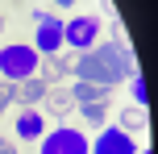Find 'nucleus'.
Wrapping results in <instances>:
<instances>
[{"label": "nucleus", "mask_w": 158, "mask_h": 154, "mask_svg": "<svg viewBox=\"0 0 158 154\" xmlns=\"http://www.w3.org/2000/svg\"><path fill=\"white\" fill-rule=\"evenodd\" d=\"M96 42H100V17H75V21H63V46L92 50Z\"/></svg>", "instance_id": "obj_3"}, {"label": "nucleus", "mask_w": 158, "mask_h": 154, "mask_svg": "<svg viewBox=\"0 0 158 154\" xmlns=\"http://www.w3.org/2000/svg\"><path fill=\"white\" fill-rule=\"evenodd\" d=\"M42 154H87V138L79 129H50L42 133Z\"/></svg>", "instance_id": "obj_5"}, {"label": "nucleus", "mask_w": 158, "mask_h": 154, "mask_svg": "<svg viewBox=\"0 0 158 154\" xmlns=\"http://www.w3.org/2000/svg\"><path fill=\"white\" fill-rule=\"evenodd\" d=\"M33 21H38V33H33V50L38 54H58L63 50V21L58 17H50V13H33Z\"/></svg>", "instance_id": "obj_4"}, {"label": "nucleus", "mask_w": 158, "mask_h": 154, "mask_svg": "<svg viewBox=\"0 0 158 154\" xmlns=\"http://www.w3.org/2000/svg\"><path fill=\"white\" fill-rule=\"evenodd\" d=\"M67 75H75L79 83H104V88H117L121 79H133L137 63L125 46H112V42H96L87 54L67 58Z\"/></svg>", "instance_id": "obj_1"}, {"label": "nucleus", "mask_w": 158, "mask_h": 154, "mask_svg": "<svg viewBox=\"0 0 158 154\" xmlns=\"http://www.w3.org/2000/svg\"><path fill=\"white\" fill-rule=\"evenodd\" d=\"M17 133H21V138H42V133H46V117H42L38 108H21V117H17Z\"/></svg>", "instance_id": "obj_9"}, {"label": "nucleus", "mask_w": 158, "mask_h": 154, "mask_svg": "<svg viewBox=\"0 0 158 154\" xmlns=\"http://www.w3.org/2000/svg\"><path fill=\"white\" fill-rule=\"evenodd\" d=\"M63 75H67V58L63 54H42L38 58V79L46 83V88H58Z\"/></svg>", "instance_id": "obj_8"}, {"label": "nucleus", "mask_w": 158, "mask_h": 154, "mask_svg": "<svg viewBox=\"0 0 158 154\" xmlns=\"http://www.w3.org/2000/svg\"><path fill=\"white\" fill-rule=\"evenodd\" d=\"M137 154H150V150H137Z\"/></svg>", "instance_id": "obj_18"}, {"label": "nucleus", "mask_w": 158, "mask_h": 154, "mask_svg": "<svg viewBox=\"0 0 158 154\" xmlns=\"http://www.w3.org/2000/svg\"><path fill=\"white\" fill-rule=\"evenodd\" d=\"M117 121H121V129H125V133H137V129H146V125H150V117H146V108H142V104H129L125 113L117 117Z\"/></svg>", "instance_id": "obj_12"}, {"label": "nucleus", "mask_w": 158, "mask_h": 154, "mask_svg": "<svg viewBox=\"0 0 158 154\" xmlns=\"http://www.w3.org/2000/svg\"><path fill=\"white\" fill-rule=\"evenodd\" d=\"M0 154H17V150H13V142H4V138H0Z\"/></svg>", "instance_id": "obj_16"}, {"label": "nucleus", "mask_w": 158, "mask_h": 154, "mask_svg": "<svg viewBox=\"0 0 158 154\" xmlns=\"http://www.w3.org/2000/svg\"><path fill=\"white\" fill-rule=\"evenodd\" d=\"M13 100H17V104H25V108L42 104V100H46V83H42L38 75H29V79L13 83Z\"/></svg>", "instance_id": "obj_7"}, {"label": "nucleus", "mask_w": 158, "mask_h": 154, "mask_svg": "<svg viewBox=\"0 0 158 154\" xmlns=\"http://www.w3.org/2000/svg\"><path fill=\"white\" fill-rule=\"evenodd\" d=\"M54 4H58V8H71V4H75V0H54Z\"/></svg>", "instance_id": "obj_17"}, {"label": "nucleus", "mask_w": 158, "mask_h": 154, "mask_svg": "<svg viewBox=\"0 0 158 154\" xmlns=\"http://www.w3.org/2000/svg\"><path fill=\"white\" fill-rule=\"evenodd\" d=\"M79 113H83V121L87 125H104V117H108V104H79Z\"/></svg>", "instance_id": "obj_13"}, {"label": "nucleus", "mask_w": 158, "mask_h": 154, "mask_svg": "<svg viewBox=\"0 0 158 154\" xmlns=\"http://www.w3.org/2000/svg\"><path fill=\"white\" fill-rule=\"evenodd\" d=\"M38 50L33 46H4L0 50V75H4V83H21V79H29V75H38Z\"/></svg>", "instance_id": "obj_2"}, {"label": "nucleus", "mask_w": 158, "mask_h": 154, "mask_svg": "<svg viewBox=\"0 0 158 154\" xmlns=\"http://www.w3.org/2000/svg\"><path fill=\"white\" fill-rule=\"evenodd\" d=\"M13 104V83H0V113Z\"/></svg>", "instance_id": "obj_15"}, {"label": "nucleus", "mask_w": 158, "mask_h": 154, "mask_svg": "<svg viewBox=\"0 0 158 154\" xmlns=\"http://www.w3.org/2000/svg\"><path fill=\"white\" fill-rule=\"evenodd\" d=\"M46 108H50V117H67L75 108L71 88H46Z\"/></svg>", "instance_id": "obj_10"}, {"label": "nucleus", "mask_w": 158, "mask_h": 154, "mask_svg": "<svg viewBox=\"0 0 158 154\" xmlns=\"http://www.w3.org/2000/svg\"><path fill=\"white\" fill-rule=\"evenodd\" d=\"M129 88H133V104H142V108H146V100H150V92H146V79H142V75H133V79H129Z\"/></svg>", "instance_id": "obj_14"}, {"label": "nucleus", "mask_w": 158, "mask_h": 154, "mask_svg": "<svg viewBox=\"0 0 158 154\" xmlns=\"http://www.w3.org/2000/svg\"><path fill=\"white\" fill-rule=\"evenodd\" d=\"M87 154H137V146L125 129H100V138L87 142Z\"/></svg>", "instance_id": "obj_6"}, {"label": "nucleus", "mask_w": 158, "mask_h": 154, "mask_svg": "<svg viewBox=\"0 0 158 154\" xmlns=\"http://www.w3.org/2000/svg\"><path fill=\"white\" fill-rule=\"evenodd\" d=\"M112 88H104V83H79V88H71L75 104H100V100H108Z\"/></svg>", "instance_id": "obj_11"}]
</instances>
